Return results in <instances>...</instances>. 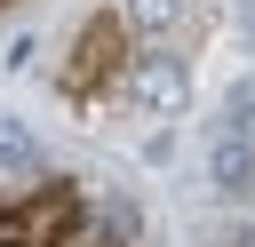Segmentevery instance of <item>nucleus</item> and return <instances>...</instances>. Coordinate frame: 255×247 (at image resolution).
I'll use <instances>...</instances> for the list:
<instances>
[{
	"mask_svg": "<svg viewBox=\"0 0 255 247\" xmlns=\"http://www.w3.org/2000/svg\"><path fill=\"white\" fill-rule=\"evenodd\" d=\"M128 56H135V32H128V16H120V8H96V16H80L72 48H64V64H56V88H64L72 104H88V96H120V80H128Z\"/></svg>",
	"mask_w": 255,
	"mask_h": 247,
	"instance_id": "1",
	"label": "nucleus"
},
{
	"mask_svg": "<svg viewBox=\"0 0 255 247\" xmlns=\"http://www.w3.org/2000/svg\"><path fill=\"white\" fill-rule=\"evenodd\" d=\"M120 96H135V104H143V112H159V120H175V112H183V96H191V72H183V56H167V48H135V56H128Z\"/></svg>",
	"mask_w": 255,
	"mask_h": 247,
	"instance_id": "2",
	"label": "nucleus"
},
{
	"mask_svg": "<svg viewBox=\"0 0 255 247\" xmlns=\"http://www.w3.org/2000/svg\"><path fill=\"white\" fill-rule=\"evenodd\" d=\"M207 183H215L223 199H255V135L215 127V143H207Z\"/></svg>",
	"mask_w": 255,
	"mask_h": 247,
	"instance_id": "3",
	"label": "nucleus"
},
{
	"mask_svg": "<svg viewBox=\"0 0 255 247\" xmlns=\"http://www.w3.org/2000/svg\"><path fill=\"white\" fill-rule=\"evenodd\" d=\"M120 16H128V32H135V40L151 48V40H159V32H167V24L183 16V0H128Z\"/></svg>",
	"mask_w": 255,
	"mask_h": 247,
	"instance_id": "4",
	"label": "nucleus"
},
{
	"mask_svg": "<svg viewBox=\"0 0 255 247\" xmlns=\"http://www.w3.org/2000/svg\"><path fill=\"white\" fill-rule=\"evenodd\" d=\"M0 8H8V0H0Z\"/></svg>",
	"mask_w": 255,
	"mask_h": 247,
	"instance_id": "5",
	"label": "nucleus"
}]
</instances>
